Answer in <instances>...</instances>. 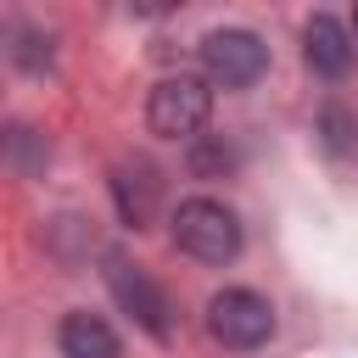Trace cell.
<instances>
[{"label": "cell", "instance_id": "6da1fadb", "mask_svg": "<svg viewBox=\"0 0 358 358\" xmlns=\"http://www.w3.org/2000/svg\"><path fill=\"white\" fill-rule=\"evenodd\" d=\"M173 246L201 263H229L241 252V218L213 196H190L173 213Z\"/></svg>", "mask_w": 358, "mask_h": 358}, {"label": "cell", "instance_id": "7a4b0ae2", "mask_svg": "<svg viewBox=\"0 0 358 358\" xmlns=\"http://www.w3.org/2000/svg\"><path fill=\"white\" fill-rule=\"evenodd\" d=\"M207 112H213V90H207V78H190V73L162 78L151 90V101H145V123L162 140H196Z\"/></svg>", "mask_w": 358, "mask_h": 358}, {"label": "cell", "instance_id": "3957f363", "mask_svg": "<svg viewBox=\"0 0 358 358\" xmlns=\"http://www.w3.org/2000/svg\"><path fill=\"white\" fill-rule=\"evenodd\" d=\"M106 285H112L117 308H123L145 336H157V341H168V336H173V308H168L162 285H157L151 274H140L123 252H106Z\"/></svg>", "mask_w": 358, "mask_h": 358}, {"label": "cell", "instance_id": "277c9868", "mask_svg": "<svg viewBox=\"0 0 358 358\" xmlns=\"http://www.w3.org/2000/svg\"><path fill=\"white\" fill-rule=\"evenodd\" d=\"M207 330H213V341L246 352V347H263V341L274 336V308H268L257 291L229 285V291H218V296L207 302Z\"/></svg>", "mask_w": 358, "mask_h": 358}, {"label": "cell", "instance_id": "5b68a950", "mask_svg": "<svg viewBox=\"0 0 358 358\" xmlns=\"http://www.w3.org/2000/svg\"><path fill=\"white\" fill-rule=\"evenodd\" d=\"M201 67H207L213 84H224V90H246V84L263 78V67H268V45H263L257 34H246V28H213V34L201 39Z\"/></svg>", "mask_w": 358, "mask_h": 358}, {"label": "cell", "instance_id": "8992f818", "mask_svg": "<svg viewBox=\"0 0 358 358\" xmlns=\"http://www.w3.org/2000/svg\"><path fill=\"white\" fill-rule=\"evenodd\" d=\"M112 201H117V213H123L129 229H145V224L157 218V207H162V173H157L145 157L117 162V168H112Z\"/></svg>", "mask_w": 358, "mask_h": 358}, {"label": "cell", "instance_id": "52a82bcc", "mask_svg": "<svg viewBox=\"0 0 358 358\" xmlns=\"http://www.w3.org/2000/svg\"><path fill=\"white\" fill-rule=\"evenodd\" d=\"M302 45H308V67L324 73V78H341V73L352 67V39H347V28H341L336 17H324V11L302 28Z\"/></svg>", "mask_w": 358, "mask_h": 358}, {"label": "cell", "instance_id": "ba28073f", "mask_svg": "<svg viewBox=\"0 0 358 358\" xmlns=\"http://www.w3.org/2000/svg\"><path fill=\"white\" fill-rule=\"evenodd\" d=\"M62 352L67 358H123L112 324L95 319V313H67L62 319Z\"/></svg>", "mask_w": 358, "mask_h": 358}, {"label": "cell", "instance_id": "9c48e42d", "mask_svg": "<svg viewBox=\"0 0 358 358\" xmlns=\"http://www.w3.org/2000/svg\"><path fill=\"white\" fill-rule=\"evenodd\" d=\"M45 157H50V145H45L34 129H22V123L0 129V162H6V168H17V173H34Z\"/></svg>", "mask_w": 358, "mask_h": 358}, {"label": "cell", "instance_id": "30bf717a", "mask_svg": "<svg viewBox=\"0 0 358 358\" xmlns=\"http://www.w3.org/2000/svg\"><path fill=\"white\" fill-rule=\"evenodd\" d=\"M319 134H324V145L336 151V157H358V123H352V112L347 106H324L319 112Z\"/></svg>", "mask_w": 358, "mask_h": 358}, {"label": "cell", "instance_id": "8fae6325", "mask_svg": "<svg viewBox=\"0 0 358 358\" xmlns=\"http://www.w3.org/2000/svg\"><path fill=\"white\" fill-rule=\"evenodd\" d=\"M229 162H235V151L218 145V140H196V151H190V168L196 173H224Z\"/></svg>", "mask_w": 358, "mask_h": 358}, {"label": "cell", "instance_id": "7c38bea8", "mask_svg": "<svg viewBox=\"0 0 358 358\" xmlns=\"http://www.w3.org/2000/svg\"><path fill=\"white\" fill-rule=\"evenodd\" d=\"M17 62H22V67H45V62H50V50H39V34H22Z\"/></svg>", "mask_w": 358, "mask_h": 358}, {"label": "cell", "instance_id": "4fadbf2b", "mask_svg": "<svg viewBox=\"0 0 358 358\" xmlns=\"http://www.w3.org/2000/svg\"><path fill=\"white\" fill-rule=\"evenodd\" d=\"M352 28H358V11H352Z\"/></svg>", "mask_w": 358, "mask_h": 358}]
</instances>
